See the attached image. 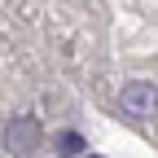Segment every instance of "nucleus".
Here are the masks:
<instances>
[{"mask_svg": "<svg viewBox=\"0 0 158 158\" xmlns=\"http://www.w3.org/2000/svg\"><path fill=\"white\" fill-rule=\"evenodd\" d=\"M40 145H44V127H40V118L31 114H13L9 123H5V149L9 154H35Z\"/></svg>", "mask_w": 158, "mask_h": 158, "instance_id": "obj_1", "label": "nucleus"}, {"mask_svg": "<svg viewBox=\"0 0 158 158\" xmlns=\"http://www.w3.org/2000/svg\"><path fill=\"white\" fill-rule=\"evenodd\" d=\"M57 149H62V158H75V154H84V141H79L75 132H62L57 136Z\"/></svg>", "mask_w": 158, "mask_h": 158, "instance_id": "obj_3", "label": "nucleus"}, {"mask_svg": "<svg viewBox=\"0 0 158 158\" xmlns=\"http://www.w3.org/2000/svg\"><path fill=\"white\" fill-rule=\"evenodd\" d=\"M118 106H123L132 118H154V114H158V88L145 84V79L123 84V92H118Z\"/></svg>", "mask_w": 158, "mask_h": 158, "instance_id": "obj_2", "label": "nucleus"}]
</instances>
